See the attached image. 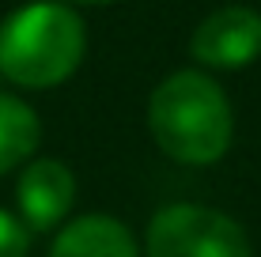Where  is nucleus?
Segmentation results:
<instances>
[{
	"label": "nucleus",
	"mask_w": 261,
	"mask_h": 257,
	"mask_svg": "<svg viewBox=\"0 0 261 257\" xmlns=\"http://www.w3.org/2000/svg\"><path fill=\"white\" fill-rule=\"evenodd\" d=\"M148 125L155 144L170 159L190 166H208L227 155L235 118L231 102L212 76L174 72L151 91Z\"/></svg>",
	"instance_id": "1"
},
{
	"label": "nucleus",
	"mask_w": 261,
	"mask_h": 257,
	"mask_svg": "<svg viewBox=\"0 0 261 257\" xmlns=\"http://www.w3.org/2000/svg\"><path fill=\"white\" fill-rule=\"evenodd\" d=\"M87 31L72 8L38 0L0 23V72L23 87H57L80 68Z\"/></svg>",
	"instance_id": "2"
},
{
	"label": "nucleus",
	"mask_w": 261,
	"mask_h": 257,
	"mask_svg": "<svg viewBox=\"0 0 261 257\" xmlns=\"http://www.w3.org/2000/svg\"><path fill=\"white\" fill-rule=\"evenodd\" d=\"M148 257H250V238L216 208L170 205L148 227Z\"/></svg>",
	"instance_id": "3"
},
{
	"label": "nucleus",
	"mask_w": 261,
	"mask_h": 257,
	"mask_svg": "<svg viewBox=\"0 0 261 257\" xmlns=\"http://www.w3.org/2000/svg\"><path fill=\"white\" fill-rule=\"evenodd\" d=\"M190 53L208 68H242L261 53V15L254 8H220L193 31Z\"/></svg>",
	"instance_id": "4"
},
{
	"label": "nucleus",
	"mask_w": 261,
	"mask_h": 257,
	"mask_svg": "<svg viewBox=\"0 0 261 257\" xmlns=\"http://www.w3.org/2000/svg\"><path fill=\"white\" fill-rule=\"evenodd\" d=\"M15 201H19L27 227L53 231L76 201V178L61 159H38L23 170L19 185H15Z\"/></svg>",
	"instance_id": "5"
},
{
	"label": "nucleus",
	"mask_w": 261,
	"mask_h": 257,
	"mask_svg": "<svg viewBox=\"0 0 261 257\" xmlns=\"http://www.w3.org/2000/svg\"><path fill=\"white\" fill-rule=\"evenodd\" d=\"M49 257H140L137 238L114 216H80L57 235Z\"/></svg>",
	"instance_id": "6"
},
{
	"label": "nucleus",
	"mask_w": 261,
	"mask_h": 257,
	"mask_svg": "<svg viewBox=\"0 0 261 257\" xmlns=\"http://www.w3.org/2000/svg\"><path fill=\"white\" fill-rule=\"evenodd\" d=\"M38 136H42L38 113L12 95H0V174L31 159L38 148Z\"/></svg>",
	"instance_id": "7"
},
{
	"label": "nucleus",
	"mask_w": 261,
	"mask_h": 257,
	"mask_svg": "<svg viewBox=\"0 0 261 257\" xmlns=\"http://www.w3.org/2000/svg\"><path fill=\"white\" fill-rule=\"evenodd\" d=\"M31 250V235L12 212L0 208V257H27Z\"/></svg>",
	"instance_id": "8"
},
{
	"label": "nucleus",
	"mask_w": 261,
	"mask_h": 257,
	"mask_svg": "<svg viewBox=\"0 0 261 257\" xmlns=\"http://www.w3.org/2000/svg\"><path fill=\"white\" fill-rule=\"evenodd\" d=\"M76 4H106V0H76Z\"/></svg>",
	"instance_id": "9"
}]
</instances>
